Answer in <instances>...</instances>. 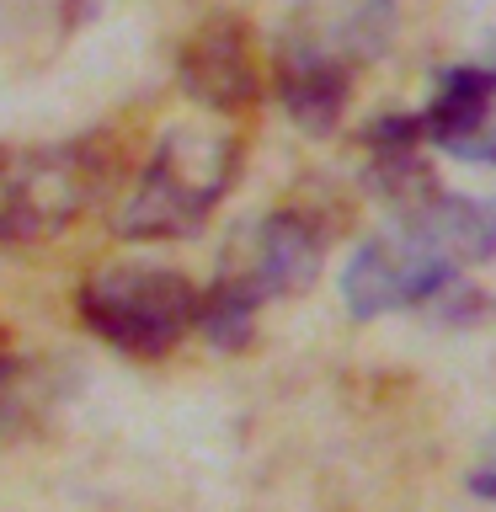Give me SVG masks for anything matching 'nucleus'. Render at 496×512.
<instances>
[{
  "mask_svg": "<svg viewBox=\"0 0 496 512\" xmlns=\"http://www.w3.org/2000/svg\"><path fill=\"white\" fill-rule=\"evenodd\" d=\"M75 310L107 347L128 358H160L192 331L198 283L171 267H107L80 283Z\"/></svg>",
  "mask_w": 496,
  "mask_h": 512,
  "instance_id": "4",
  "label": "nucleus"
},
{
  "mask_svg": "<svg viewBox=\"0 0 496 512\" xmlns=\"http://www.w3.org/2000/svg\"><path fill=\"white\" fill-rule=\"evenodd\" d=\"M470 496H480V502H496V459H486V464L470 475Z\"/></svg>",
  "mask_w": 496,
  "mask_h": 512,
  "instance_id": "11",
  "label": "nucleus"
},
{
  "mask_svg": "<svg viewBox=\"0 0 496 512\" xmlns=\"http://www.w3.org/2000/svg\"><path fill=\"white\" fill-rule=\"evenodd\" d=\"M107 155L86 139L0 144V246H38L107 192Z\"/></svg>",
  "mask_w": 496,
  "mask_h": 512,
  "instance_id": "3",
  "label": "nucleus"
},
{
  "mask_svg": "<svg viewBox=\"0 0 496 512\" xmlns=\"http://www.w3.org/2000/svg\"><path fill=\"white\" fill-rule=\"evenodd\" d=\"M240 182V139L230 128H171L144 160L134 192L112 214L118 240H187Z\"/></svg>",
  "mask_w": 496,
  "mask_h": 512,
  "instance_id": "1",
  "label": "nucleus"
},
{
  "mask_svg": "<svg viewBox=\"0 0 496 512\" xmlns=\"http://www.w3.org/2000/svg\"><path fill=\"white\" fill-rule=\"evenodd\" d=\"M390 27H395L390 0H363V6L347 11V22H336V27L299 22V27L283 32L278 54H272V80H278V96H283V107L294 112L299 128L331 134L336 118H342V107H347L352 70L390 48Z\"/></svg>",
  "mask_w": 496,
  "mask_h": 512,
  "instance_id": "2",
  "label": "nucleus"
},
{
  "mask_svg": "<svg viewBox=\"0 0 496 512\" xmlns=\"http://www.w3.org/2000/svg\"><path fill=\"white\" fill-rule=\"evenodd\" d=\"M64 395H70V368L64 363L0 347V432L48 422Z\"/></svg>",
  "mask_w": 496,
  "mask_h": 512,
  "instance_id": "9",
  "label": "nucleus"
},
{
  "mask_svg": "<svg viewBox=\"0 0 496 512\" xmlns=\"http://www.w3.org/2000/svg\"><path fill=\"white\" fill-rule=\"evenodd\" d=\"M422 144L496 166V70L491 64H454L438 75L432 102L416 112Z\"/></svg>",
  "mask_w": 496,
  "mask_h": 512,
  "instance_id": "8",
  "label": "nucleus"
},
{
  "mask_svg": "<svg viewBox=\"0 0 496 512\" xmlns=\"http://www.w3.org/2000/svg\"><path fill=\"white\" fill-rule=\"evenodd\" d=\"M454 283H459V262H448L438 246H427L411 230H390V235L363 240L352 251V262L342 267V299L358 320L427 310Z\"/></svg>",
  "mask_w": 496,
  "mask_h": 512,
  "instance_id": "5",
  "label": "nucleus"
},
{
  "mask_svg": "<svg viewBox=\"0 0 496 512\" xmlns=\"http://www.w3.org/2000/svg\"><path fill=\"white\" fill-rule=\"evenodd\" d=\"M256 310H262V299H251L246 288L230 283V278H214L208 288H198V315H192V331H198L208 347H219V352H240V347L251 342Z\"/></svg>",
  "mask_w": 496,
  "mask_h": 512,
  "instance_id": "10",
  "label": "nucleus"
},
{
  "mask_svg": "<svg viewBox=\"0 0 496 512\" xmlns=\"http://www.w3.org/2000/svg\"><path fill=\"white\" fill-rule=\"evenodd\" d=\"M176 75H182V91L192 96V102L219 112V118L256 107L262 75H256L251 27L240 22V16H208V22L182 43Z\"/></svg>",
  "mask_w": 496,
  "mask_h": 512,
  "instance_id": "7",
  "label": "nucleus"
},
{
  "mask_svg": "<svg viewBox=\"0 0 496 512\" xmlns=\"http://www.w3.org/2000/svg\"><path fill=\"white\" fill-rule=\"evenodd\" d=\"M326 262V230L304 208H272L256 224H240L224 246L219 278L240 283L251 299H288L304 294Z\"/></svg>",
  "mask_w": 496,
  "mask_h": 512,
  "instance_id": "6",
  "label": "nucleus"
}]
</instances>
